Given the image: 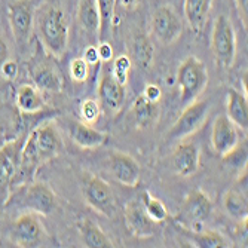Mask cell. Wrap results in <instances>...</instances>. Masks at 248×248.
I'll use <instances>...</instances> for the list:
<instances>
[{"label": "cell", "instance_id": "25", "mask_svg": "<svg viewBox=\"0 0 248 248\" xmlns=\"http://www.w3.org/2000/svg\"><path fill=\"white\" fill-rule=\"evenodd\" d=\"M80 232H82L85 245L89 248H111L113 247V244L106 236V233L91 221L85 220L80 224Z\"/></svg>", "mask_w": 248, "mask_h": 248}, {"label": "cell", "instance_id": "20", "mask_svg": "<svg viewBox=\"0 0 248 248\" xmlns=\"http://www.w3.org/2000/svg\"><path fill=\"white\" fill-rule=\"evenodd\" d=\"M228 118L241 129L248 126V103L247 98L235 89L228 91Z\"/></svg>", "mask_w": 248, "mask_h": 248}, {"label": "cell", "instance_id": "13", "mask_svg": "<svg viewBox=\"0 0 248 248\" xmlns=\"http://www.w3.org/2000/svg\"><path fill=\"white\" fill-rule=\"evenodd\" d=\"M11 235L14 241L21 247H31L39 242L42 236V228L39 220L34 217V214L26 213L19 216L11 229Z\"/></svg>", "mask_w": 248, "mask_h": 248}, {"label": "cell", "instance_id": "24", "mask_svg": "<svg viewBox=\"0 0 248 248\" xmlns=\"http://www.w3.org/2000/svg\"><path fill=\"white\" fill-rule=\"evenodd\" d=\"M132 110L135 115V122L141 128H149L157 118V104L147 100L144 95H140L135 100Z\"/></svg>", "mask_w": 248, "mask_h": 248}, {"label": "cell", "instance_id": "30", "mask_svg": "<svg viewBox=\"0 0 248 248\" xmlns=\"http://www.w3.org/2000/svg\"><path fill=\"white\" fill-rule=\"evenodd\" d=\"M195 244L201 248H218V247H224V239L217 232L208 231L198 235L195 238Z\"/></svg>", "mask_w": 248, "mask_h": 248}, {"label": "cell", "instance_id": "11", "mask_svg": "<svg viewBox=\"0 0 248 248\" xmlns=\"http://www.w3.org/2000/svg\"><path fill=\"white\" fill-rule=\"evenodd\" d=\"M100 106L107 113L115 115L121 110L125 101V86L121 85L113 76L104 75L98 86Z\"/></svg>", "mask_w": 248, "mask_h": 248}, {"label": "cell", "instance_id": "21", "mask_svg": "<svg viewBox=\"0 0 248 248\" xmlns=\"http://www.w3.org/2000/svg\"><path fill=\"white\" fill-rule=\"evenodd\" d=\"M153 54H155L153 45L146 34H139L134 37L131 43V57L132 61L139 67L149 69L153 61Z\"/></svg>", "mask_w": 248, "mask_h": 248}, {"label": "cell", "instance_id": "40", "mask_svg": "<svg viewBox=\"0 0 248 248\" xmlns=\"http://www.w3.org/2000/svg\"><path fill=\"white\" fill-rule=\"evenodd\" d=\"M239 5H241L242 12H245V15H247V0H239Z\"/></svg>", "mask_w": 248, "mask_h": 248}, {"label": "cell", "instance_id": "37", "mask_svg": "<svg viewBox=\"0 0 248 248\" xmlns=\"http://www.w3.org/2000/svg\"><path fill=\"white\" fill-rule=\"evenodd\" d=\"M141 2L143 0H115V5L125 11H135L141 5Z\"/></svg>", "mask_w": 248, "mask_h": 248}, {"label": "cell", "instance_id": "19", "mask_svg": "<svg viewBox=\"0 0 248 248\" xmlns=\"http://www.w3.org/2000/svg\"><path fill=\"white\" fill-rule=\"evenodd\" d=\"M211 2L213 0H185L186 19L195 33H201L204 29Z\"/></svg>", "mask_w": 248, "mask_h": 248}, {"label": "cell", "instance_id": "35", "mask_svg": "<svg viewBox=\"0 0 248 248\" xmlns=\"http://www.w3.org/2000/svg\"><path fill=\"white\" fill-rule=\"evenodd\" d=\"M83 60L86 61L88 65H95L98 61H100V55H98V49L95 46H88L85 49V54H83Z\"/></svg>", "mask_w": 248, "mask_h": 248}, {"label": "cell", "instance_id": "6", "mask_svg": "<svg viewBox=\"0 0 248 248\" xmlns=\"http://www.w3.org/2000/svg\"><path fill=\"white\" fill-rule=\"evenodd\" d=\"M210 111V103L208 101H195L192 103L183 113L178 118V121L174 124V126L170 131L168 137L172 140H182L187 135L198 131L202 124L205 122Z\"/></svg>", "mask_w": 248, "mask_h": 248}, {"label": "cell", "instance_id": "2", "mask_svg": "<svg viewBox=\"0 0 248 248\" xmlns=\"http://www.w3.org/2000/svg\"><path fill=\"white\" fill-rule=\"evenodd\" d=\"M6 207H19L31 213L49 216L57 207V199L48 185L34 183L21 187L9 201H6Z\"/></svg>", "mask_w": 248, "mask_h": 248}, {"label": "cell", "instance_id": "10", "mask_svg": "<svg viewBox=\"0 0 248 248\" xmlns=\"http://www.w3.org/2000/svg\"><path fill=\"white\" fill-rule=\"evenodd\" d=\"M211 143L214 150L224 156L238 146V132L235 124L228 116H217L213 124Z\"/></svg>", "mask_w": 248, "mask_h": 248}, {"label": "cell", "instance_id": "41", "mask_svg": "<svg viewBox=\"0 0 248 248\" xmlns=\"http://www.w3.org/2000/svg\"><path fill=\"white\" fill-rule=\"evenodd\" d=\"M244 86H245V93H247V73L244 76Z\"/></svg>", "mask_w": 248, "mask_h": 248}, {"label": "cell", "instance_id": "26", "mask_svg": "<svg viewBox=\"0 0 248 248\" xmlns=\"http://www.w3.org/2000/svg\"><path fill=\"white\" fill-rule=\"evenodd\" d=\"M34 83L42 91L58 93L61 89V82L58 75L51 69V67H43L34 73Z\"/></svg>", "mask_w": 248, "mask_h": 248}, {"label": "cell", "instance_id": "36", "mask_svg": "<svg viewBox=\"0 0 248 248\" xmlns=\"http://www.w3.org/2000/svg\"><path fill=\"white\" fill-rule=\"evenodd\" d=\"M143 95L147 100H150L153 103H157V101L161 100V89H159V86H156V85H147Z\"/></svg>", "mask_w": 248, "mask_h": 248}, {"label": "cell", "instance_id": "8", "mask_svg": "<svg viewBox=\"0 0 248 248\" xmlns=\"http://www.w3.org/2000/svg\"><path fill=\"white\" fill-rule=\"evenodd\" d=\"M85 199L95 211L106 217L115 213V198L108 185L98 177H91L85 183Z\"/></svg>", "mask_w": 248, "mask_h": 248}, {"label": "cell", "instance_id": "7", "mask_svg": "<svg viewBox=\"0 0 248 248\" xmlns=\"http://www.w3.org/2000/svg\"><path fill=\"white\" fill-rule=\"evenodd\" d=\"M9 24L14 39L18 45H24L31 34L33 3L31 0H14L8 9Z\"/></svg>", "mask_w": 248, "mask_h": 248}, {"label": "cell", "instance_id": "23", "mask_svg": "<svg viewBox=\"0 0 248 248\" xmlns=\"http://www.w3.org/2000/svg\"><path fill=\"white\" fill-rule=\"evenodd\" d=\"M16 106L22 113H36L43 107L39 89L31 85H22L16 94Z\"/></svg>", "mask_w": 248, "mask_h": 248}, {"label": "cell", "instance_id": "12", "mask_svg": "<svg viewBox=\"0 0 248 248\" xmlns=\"http://www.w3.org/2000/svg\"><path fill=\"white\" fill-rule=\"evenodd\" d=\"M213 210V204L210 198L201 190H193L186 198L185 204L182 207V213H180V218L185 223H202L205 221Z\"/></svg>", "mask_w": 248, "mask_h": 248}, {"label": "cell", "instance_id": "15", "mask_svg": "<svg viewBox=\"0 0 248 248\" xmlns=\"http://www.w3.org/2000/svg\"><path fill=\"white\" fill-rule=\"evenodd\" d=\"M111 172L118 182L126 187H135L140 183V167L129 155L115 153L110 159Z\"/></svg>", "mask_w": 248, "mask_h": 248}, {"label": "cell", "instance_id": "14", "mask_svg": "<svg viewBox=\"0 0 248 248\" xmlns=\"http://www.w3.org/2000/svg\"><path fill=\"white\" fill-rule=\"evenodd\" d=\"M125 218L129 231L137 238H147L155 233L156 224L146 213L141 202H131L126 207Z\"/></svg>", "mask_w": 248, "mask_h": 248}, {"label": "cell", "instance_id": "34", "mask_svg": "<svg viewBox=\"0 0 248 248\" xmlns=\"http://www.w3.org/2000/svg\"><path fill=\"white\" fill-rule=\"evenodd\" d=\"M0 72H2V75L5 76V78H8V79H14L16 75H18V65H16V62H14V61H5L3 64H2V67H0Z\"/></svg>", "mask_w": 248, "mask_h": 248}, {"label": "cell", "instance_id": "39", "mask_svg": "<svg viewBox=\"0 0 248 248\" xmlns=\"http://www.w3.org/2000/svg\"><path fill=\"white\" fill-rule=\"evenodd\" d=\"M8 54H9L8 45L5 43L2 36H0V67H2V64L8 60Z\"/></svg>", "mask_w": 248, "mask_h": 248}, {"label": "cell", "instance_id": "28", "mask_svg": "<svg viewBox=\"0 0 248 248\" xmlns=\"http://www.w3.org/2000/svg\"><path fill=\"white\" fill-rule=\"evenodd\" d=\"M224 207L233 217H247V199L236 190L228 192L224 198Z\"/></svg>", "mask_w": 248, "mask_h": 248}, {"label": "cell", "instance_id": "27", "mask_svg": "<svg viewBox=\"0 0 248 248\" xmlns=\"http://www.w3.org/2000/svg\"><path fill=\"white\" fill-rule=\"evenodd\" d=\"M95 3L100 12V36L106 37L110 24L113 22L115 0H95Z\"/></svg>", "mask_w": 248, "mask_h": 248}, {"label": "cell", "instance_id": "33", "mask_svg": "<svg viewBox=\"0 0 248 248\" xmlns=\"http://www.w3.org/2000/svg\"><path fill=\"white\" fill-rule=\"evenodd\" d=\"M70 75L76 82H83L88 78V64L83 58H75L72 61Z\"/></svg>", "mask_w": 248, "mask_h": 248}, {"label": "cell", "instance_id": "4", "mask_svg": "<svg viewBox=\"0 0 248 248\" xmlns=\"http://www.w3.org/2000/svg\"><path fill=\"white\" fill-rule=\"evenodd\" d=\"M207 80H208V76H207L204 62L199 61L195 57L187 58L180 65L178 73H177V82L180 86V91H182V95H180L182 103L186 104L195 100L202 91H204Z\"/></svg>", "mask_w": 248, "mask_h": 248}, {"label": "cell", "instance_id": "16", "mask_svg": "<svg viewBox=\"0 0 248 248\" xmlns=\"http://www.w3.org/2000/svg\"><path fill=\"white\" fill-rule=\"evenodd\" d=\"M31 134L34 137V143H36L42 162L51 159V157H54L61 150V140L54 125L51 124L42 125L36 128Z\"/></svg>", "mask_w": 248, "mask_h": 248}, {"label": "cell", "instance_id": "18", "mask_svg": "<svg viewBox=\"0 0 248 248\" xmlns=\"http://www.w3.org/2000/svg\"><path fill=\"white\" fill-rule=\"evenodd\" d=\"M70 137L82 149H97L106 143V134L94 129L88 124L72 121L70 122Z\"/></svg>", "mask_w": 248, "mask_h": 248}, {"label": "cell", "instance_id": "1", "mask_svg": "<svg viewBox=\"0 0 248 248\" xmlns=\"http://www.w3.org/2000/svg\"><path fill=\"white\" fill-rule=\"evenodd\" d=\"M39 33L48 48L54 55H61L67 48L69 40V29H67L64 15L60 8L45 6L39 16Z\"/></svg>", "mask_w": 248, "mask_h": 248}, {"label": "cell", "instance_id": "9", "mask_svg": "<svg viewBox=\"0 0 248 248\" xmlns=\"http://www.w3.org/2000/svg\"><path fill=\"white\" fill-rule=\"evenodd\" d=\"M152 30L157 40L171 45L182 34V21L170 6H162L153 14Z\"/></svg>", "mask_w": 248, "mask_h": 248}, {"label": "cell", "instance_id": "29", "mask_svg": "<svg viewBox=\"0 0 248 248\" xmlns=\"http://www.w3.org/2000/svg\"><path fill=\"white\" fill-rule=\"evenodd\" d=\"M141 204L146 210V213L150 216V218L155 223H161L167 218V208L164 207V204L161 201H157L155 198H152L147 192L143 193V201Z\"/></svg>", "mask_w": 248, "mask_h": 248}, {"label": "cell", "instance_id": "3", "mask_svg": "<svg viewBox=\"0 0 248 248\" xmlns=\"http://www.w3.org/2000/svg\"><path fill=\"white\" fill-rule=\"evenodd\" d=\"M211 48L217 64L223 69H229L236 57V36L228 16H217L211 36Z\"/></svg>", "mask_w": 248, "mask_h": 248}, {"label": "cell", "instance_id": "31", "mask_svg": "<svg viewBox=\"0 0 248 248\" xmlns=\"http://www.w3.org/2000/svg\"><path fill=\"white\" fill-rule=\"evenodd\" d=\"M100 113H101V106L94 100H86L80 106V115L83 121L89 125L97 122V119L100 118Z\"/></svg>", "mask_w": 248, "mask_h": 248}, {"label": "cell", "instance_id": "22", "mask_svg": "<svg viewBox=\"0 0 248 248\" xmlns=\"http://www.w3.org/2000/svg\"><path fill=\"white\" fill-rule=\"evenodd\" d=\"M78 18L88 33L100 34V12L95 0H80Z\"/></svg>", "mask_w": 248, "mask_h": 248}, {"label": "cell", "instance_id": "38", "mask_svg": "<svg viewBox=\"0 0 248 248\" xmlns=\"http://www.w3.org/2000/svg\"><path fill=\"white\" fill-rule=\"evenodd\" d=\"M97 49H98V55H100L101 61H108V60L113 58V49H111V46L108 43H106V42L101 43Z\"/></svg>", "mask_w": 248, "mask_h": 248}, {"label": "cell", "instance_id": "5", "mask_svg": "<svg viewBox=\"0 0 248 248\" xmlns=\"http://www.w3.org/2000/svg\"><path fill=\"white\" fill-rule=\"evenodd\" d=\"M22 144H24L22 139H16L0 149V204L6 201L9 187L14 186Z\"/></svg>", "mask_w": 248, "mask_h": 248}, {"label": "cell", "instance_id": "17", "mask_svg": "<svg viewBox=\"0 0 248 248\" xmlns=\"http://www.w3.org/2000/svg\"><path fill=\"white\" fill-rule=\"evenodd\" d=\"M172 164L180 175H193L199 168V147L193 143L180 144L172 155Z\"/></svg>", "mask_w": 248, "mask_h": 248}, {"label": "cell", "instance_id": "32", "mask_svg": "<svg viewBox=\"0 0 248 248\" xmlns=\"http://www.w3.org/2000/svg\"><path fill=\"white\" fill-rule=\"evenodd\" d=\"M129 70H131V60L125 55H121L115 60V70H113V78L125 86V83L128 82V76H129Z\"/></svg>", "mask_w": 248, "mask_h": 248}]
</instances>
